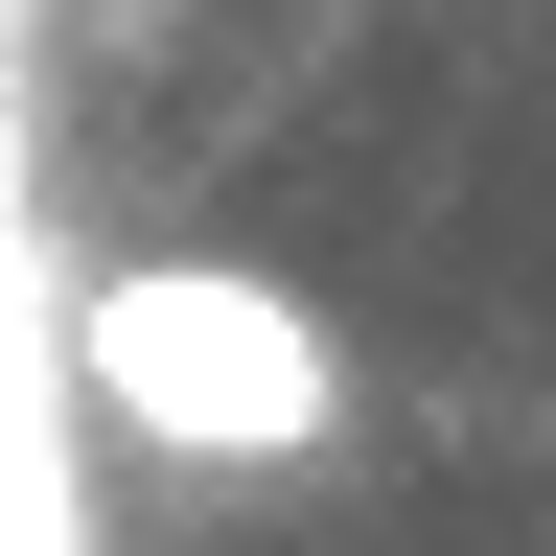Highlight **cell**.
Wrapping results in <instances>:
<instances>
[{
  "instance_id": "cell-1",
  "label": "cell",
  "mask_w": 556,
  "mask_h": 556,
  "mask_svg": "<svg viewBox=\"0 0 556 556\" xmlns=\"http://www.w3.org/2000/svg\"><path fill=\"white\" fill-rule=\"evenodd\" d=\"M70 394H93L139 464L255 486V464H325L348 441V325L278 255H116L93 302H70Z\"/></svg>"
}]
</instances>
